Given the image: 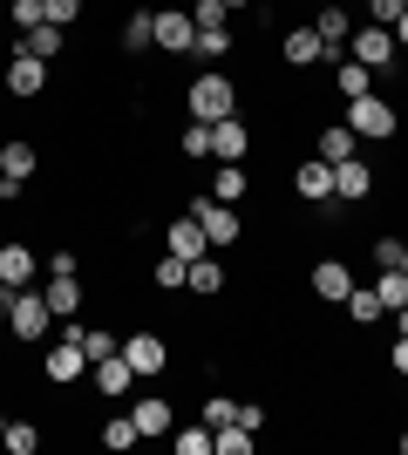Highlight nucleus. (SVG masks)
<instances>
[{
  "label": "nucleus",
  "instance_id": "obj_1",
  "mask_svg": "<svg viewBox=\"0 0 408 455\" xmlns=\"http://www.w3.org/2000/svg\"><path fill=\"white\" fill-rule=\"evenodd\" d=\"M184 102H191V123H225V116L238 109V82L218 76V68H204V76L184 89Z\"/></svg>",
  "mask_w": 408,
  "mask_h": 455
},
{
  "label": "nucleus",
  "instance_id": "obj_2",
  "mask_svg": "<svg viewBox=\"0 0 408 455\" xmlns=\"http://www.w3.org/2000/svg\"><path fill=\"white\" fill-rule=\"evenodd\" d=\"M340 123H348L354 136H368V143H388V136L402 130V116H395V102H388V95H354Z\"/></svg>",
  "mask_w": 408,
  "mask_h": 455
},
{
  "label": "nucleus",
  "instance_id": "obj_3",
  "mask_svg": "<svg viewBox=\"0 0 408 455\" xmlns=\"http://www.w3.org/2000/svg\"><path fill=\"white\" fill-rule=\"evenodd\" d=\"M7 333H14V340H48V333H55V306H48V292H41V285L14 292V313H7Z\"/></svg>",
  "mask_w": 408,
  "mask_h": 455
},
{
  "label": "nucleus",
  "instance_id": "obj_4",
  "mask_svg": "<svg viewBox=\"0 0 408 455\" xmlns=\"http://www.w3.org/2000/svg\"><path fill=\"white\" fill-rule=\"evenodd\" d=\"M150 48H164V55H191V48H197L191 7H150Z\"/></svg>",
  "mask_w": 408,
  "mask_h": 455
},
{
  "label": "nucleus",
  "instance_id": "obj_5",
  "mask_svg": "<svg viewBox=\"0 0 408 455\" xmlns=\"http://www.w3.org/2000/svg\"><path fill=\"white\" fill-rule=\"evenodd\" d=\"M123 361L136 367V380H150V374H164V367H171V347L143 326V333H130V340H123Z\"/></svg>",
  "mask_w": 408,
  "mask_h": 455
},
{
  "label": "nucleus",
  "instance_id": "obj_6",
  "mask_svg": "<svg viewBox=\"0 0 408 455\" xmlns=\"http://www.w3.org/2000/svg\"><path fill=\"white\" fill-rule=\"evenodd\" d=\"M191 218L204 225V238H212V245H238V238H245V225H238V211H232V204H218V197H212V204L197 197V204H191Z\"/></svg>",
  "mask_w": 408,
  "mask_h": 455
},
{
  "label": "nucleus",
  "instance_id": "obj_7",
  "mask_svg": "<svg viewBox=\"0 0 408 455\" xmlns=\"http://www.w3.org/2000/svg\"><path fill=\"white\" fill-rule=\"evenodd\" d=\"M41 374L55 380V387H76V380H89V354H82L76 340H55V347H48V361H41Z\"/></svg>",
  "mask_w": 408,
  "mask_h": 455
},
{
  "label": "nucleus",
  "instance_id": "obj_8",
  "mask_svg": "<svg viewBox=\"0 0 408 455\" xmlns=\"http://www.w3.org/2000/svg\"><path fill=\"white\" fill-rule=\"evenodd\" d=\"M348 55L361 61V68H388V61H395V35H388V28H374V20H368V28H354Z\"/></svg>",
  "mask_w": 408,
  "mask_h": 455
},
{
  "label": "nucleus",
  "instance_id": "obj_9",
  "mask_svg": "<svg viewBox=\"0 0 408 455\" xmlns=\"http://www.w3.org/2000/svg\"><path fill=\"white\" fill-rule=\"evenodd\" d=\"M41 89H48V61H41V55H28V48H20V55L7 61V95H20V102H35Z\"/></svg>",
  "mask_w": 408,
  "mask_h": 455
},
{
  "label": "nucleus",
  "instance_id": "obj_10",
  "mask_svg": "<svg viewBox=\"0 0 408 455\" xmlns=\"http://www.w3.org/2000/svg\"><path fill=\"white\" fill-rule=\"evenodd\" d=\"M361 197H374V171L361 164V156L333 164V204H361Z\"/></svg>",
  "mask_w": 408,
  "mask_h": 455
},
{
  "label": "nucleus",
  "instance_id": "obj_11",
  "mask_svg": "<svg viewBox=\"0 0 408 455\" xmlns=\"http://www.w3.org/2000/svg\"><path fill=\"white\" fill-rule=\"evenodd\" d=\"M245 150H252V130H245L238 116L212 123V164H245Z\"/></svg>",
  "mask_w": 408,
  "mask_h": 455
},
{
  "label": "nucleus",
  "instance_id": "obj_12",
  "mask_svg": "<svg viewBox=\"0 0 408 455\" xmlns=\"http://www.w3.org/2000/svg\"><path fill=\"white\" fill-rule=\"evenodd\" d=\"M292 190H300L307 204H333V164L327 156H307V164L292 171Z\"/></svg>",
  "mask_w": 408,
  "mask_h": 455
},
{
  "label": "nucleus",
  "instance_id": "obj_13",
  "mask_svg": "<svg viewBox=\"0 0 408 455\" xmlns=\"http://www.w3.org/2000/svg\"><path fill=\"white\" fill-rule=\"evenodd\" d=\"M279 55H286V68H320V61H327V41H320V28H292V35L279 41Z\"/></svg>",
  "mask_w": 408,
  "mask_h": 455
},
{
  "label": "nucleus",
  "instance_id": "obj_14",
  "mask_svg": "<svg viewBox=\"0 0 408 455\" xmlns=\"http://www.w3.org/2000/svg\"><path fill=\"white\" fill-rule=\"evenodd\" d=\"M164 251H177V259L191 266V259H204V251H212V238H204V225H197V218H171V231H164Z\"/></svg>",
  "mask_w": 408,
  "mask_h": 455
},
{
  "label": "nucleus",
  "instance_id": "obj_15",
  "mask_svg": "<svg viewBox=\"0 0 408 455\" xmlns=\"http://www.w3.org/2000/svg\"><path fill=\"white\" fill-rule=\"evenodd\" d=\"M89 380H96V395L123 401V395H130V387H136V367L123 361V347H116V354H109V361H96V374H89Z\"/></svg>",
  "mask_w": 408,
  "mask_h": 455
},
{
  "label": "nucleus",
  "instance_id": "obj_16",
  "mask_svg": "<svg viewBox=\"0 0 408 455\" xmlns=\"http://www.w3.org/2000/svg\"><path fill=\"white\" fill-rule=\"evenodd\" d=\"M354 292V272L340 266V259H320V266H313V299H327V306H340Z\"/></svg>",
  "mask_w": 408,
  "mask_h": 455
},
{
  "label": "nucleus",
  "instance_id": "obj_17",
  "mask_svg": "<svg viewBox=\"0 0 408 455\" xmlns=\"http://www.w3.org/2000/svg\"><path fill=\"white\" fill-rule=\"evenodd\" d=\"M35 279H41L35 251H28V245H0V285H14V292H28Z\"/></svg>",
  "mask_w": 408,
  "mask_h": 455
},
{
  "label": "nucleus",
  "instance_id": "obj_18",
  "mask_svg": "<svg viewBox=\"0 0 408 455\" xmlns=\"http://www.w3.org/2000/svg\"><path fill=\"white\" fill-rule=\"evenodd\" d=\"M130 421H136V435H171V428H177V415H171V401H164V395H143L130 408Z\"/></svg>",
  "mask_w": 408,
  "mask_h": 455
},
{
  "label": "nucleus",
  "instance_id": "obj_19",
  "mask_svg": "<svg viewBox=\"0 0 408 455\" xmlns=\"http://www.w3.org/2000/svg\"><path fill=\"white\" fill-rule=\"evenodd\" d=\"M48 306H55V320H76L82 313V272H48Z\"/></svg>",
  "mask_w": 408,
  "mask_h": 455
},
{
  "label": "nucleus",
  "instance_id": "obj_20",
  "mask_svg": "<svg viewBox=\"0 0 408 455\" xmlns=\"http://www.w3.org/2000/svg\"><path fill=\"white\" fill-rule=\"evenodd\" d=\"M35 171H41V150L28 143V136H14V143H0V177H20V184H28Z\"/></svg>",
  "mask_w": 408,
  "mask_h": 455
},
{
  "label": "nucleus",
  "instance_id": "obj_21",
  "mask_svg": "<svg viewBox=\"0 0 408 455\" xmlns=\"http://www.w3.org/2000/svg\"><path fill=\"white\" fill-rule=\"evenodd\" d=\"M313 28H320V41H327V55H340V48L354 41V20H348V7H340V0H333V7H320V20H313Z\"/></svg>",
  "mask_w": 408,
  "mask_h": 455
},
{
  "label": "nucleus",
  "instance_id": "obj_22",
  "mask_svg": "<svg viewBox=\"0 0 408 455\" xmlns=\"http://www.w3.org/2000/svg\"><path fill=\"white\" fill-rule=\"evenodd\" d=\"M340 306H348V320H354V326H381V320H388V306H381V292H374V285H354Z\"/></svg>",
  "mask_w": 408,
  "mask_h": 455
},
{
  "label": "nucleus",
  "instance_id": "obj_23",
  "mask_svg": "<svg viewBox=\"0 0 408 455\" xmlns=\"http://www.w3.org/2000/svg\"><path fill=\"white\" fill-rule=\"evenodd\" d=\"M354 143H361V136H354L348 123H327V130H320V143H313V156H327V164H348Z\"/></svg>",
  "mask_w": 408,
  "mask_h": 455
},
{
  "label": "nucleus",
  "instance_id": "obj_24",
  "mask_svg": "<svg viewBox=\"0 0 408 455\" xmlns=\"http://www.w3.org/2000/svg\"><path fill=\"white\" fill-rule=\"evenodd\" d=\"M184 292H197V299H212V292H225V266H218L212 251H204V259H191V279H184Z\"/></svg>",
  "mask_w": 408,
  "mask_h": 455
},
{
  "label": "nucleus",
  "instance_id": "obj_25",
  "mask_svg": "<svg viewBox=\"0 0 408 455\" xmlns=\"http://www.w3.org/2000/svg\"><path fill=\"white\" fill-rule=\"evenodd\" d=\"M0 442H7V455H41V428H35V421L0 415Z\"/></svg>",
  "mask_w": 408,
  "mask_h": 455
},
{
  "label": "nucleus",
  "instance_id": "obj_26",
  "mask_svg": "<svg viewBox=\"0 0 408 455\" xmlns=\"http://www.w3.org/2000/svg\"><path fill=\"white\" fill-rule=\"evenodd\" d=\"M368 76H374V68H361V61H340V68H333V89H340V102H354V95H374L368 89Z\"/></svg>",
  "mask_w": 408,
  "mask_h": 455
},
{
  "label": "nucleus",
  "instance_id": "obj_27",
  "mask_svg": "<svg viewBox=\"0 0 408 455\" xmlns=\"http://www.w3.org/2000/svg\"><path fill=\"white\" fill-rule=\"evenodd\" d=\"M184 279H191V266H184L177 251H164V259L150 266V285H156V292H184Z\"/></svg>",
  "mask_w": 408,
  "mask_h": 455
},
{
  "label": "nucleus",
  "instance_id": "obj_28",
  "mask_svg": "<svg viewBox=\"0 0 408 455\" xmlns=\"http://www.w3.org/2000/svg\"><path fill=\"white\" fill-rule=\"evenodd\" d=\"M96 442H102L109 455H123V449H136L143 435H136V421H130V415H116V421H102V428H96Z\"/></svg>",
  "mask_w": 408,
  "mask_h": 455
},
{
  "label": "nucleus",
  "instance_id": "obj_29",
  "mask_svg": "<svg viewBox=\"0 0 408 455\" xmlns=\"http://www.w3.org/2000/svg\"><path fill=\"white\" fill-rule=\"evenodd\" d=\"M245 184H252V177L238 171V164H218V177H212V197H218V204H238V197H245Z\"/></svg>",
  "mask_w": 408,
  "mask_h": 455
},
{
  "label": "nucleus",
  "instance_id": "obj_30",
  "mask_svg": "<svg viewBox=\"0 0 408 455\" xmlns=\"http://www.w3.org/2000/svg\"><path fill=\"white\" fill-rule=\"evenodd\" d=\"M374 292H381V306H388V313H402V306H408V272L388 266L381 279H374Z\"/></svg>",
  "mask_w": 408,
  "mask_h": 455
},
{
  "label": "nucleus",
  "instance_id": "obj_31",
  "mask_svg": "<svg viewBox=\"0 0 408 455\" xmlns=\"http://www.w3.org/2000/svg\"><path fill=\"white\" fill-rule=\"evenodd\" d=\"M116 333H109V326H82V354H89V367H96V361H109V354H116Z\"/></svg>",
  "mask_w": 408,
  "mask_h": 455
},
{
  "label": "nucleus",
  "instance_id": "obj_32",
  "mask_svg": "<svg viewBox=\"0 0 408 455\" xmlns=\"http://www.w3.org/2000/svg\"><path fill=\"white\" fill-rule=\"evenodd\" d=\"M177 150L191 156V164H212V123H191V130L177 136Z\"/></svg>",
  "mask_w": 408,
  "mask_h": 455
},
{
  "label": "nucleus",
  "instance_id": "obj_33",
  "mask_svg": "<svg viewBox=\"0 0 408 455\" xmlns=\"http://www.w3.org/2000/svg\"><path fill=\"white\" fill-rule=\"evenodd\" d=\"M61 41H68V28H55V20H41L35 35H28V55H41V61H48V55H61Z\"/></svg>",
  "mask_w": 408,
  "mask_h": 455
},
{
  "label": "nucleus",
  "instance_id": "obj_34",
  "mask_svg": "<svg viewBox=\"0 0 408 455\" xmlns=\"http://www.w3.org/2000/svg\"><path fill=\"white\" fill-rule=\"evenodd\" d=\"M191 55H204V61L232 55V28H197V48H191Z\"/></svg>",
  "mask_w": 408,
  "mask_h": 455
},
{
  "label": "nucleus",
  "instance_id": "obj_35",
  "mask_svg": "<svg viewBox=\"0 0 408 455\" xmlns=\"http://www.w3.org/2000/svg\"><path fill=\"white\" fill-rule=\"evenodd\" d=\"M150 48V14H130L123 20V55H143Z\"/></svg>",
  "mask_w": 408,
  "mask_h": 455
},
{
  "label": "nucleus",
  "instance_id": "obj_36",
  "mask_svg": "<svg viewBox=\"0 0 408 455\" xmlns=\"http://www.w3.org/2000/svg\"><path fill=\"white\" fill-rule=\"evenodd\" d=\"M191 20L197 28H232V7L225 0H191Z\"/></svg>",
  "mask_w": 408,
  "mask_h": 455
},
{
  "label": "nucleus",
  "instance_id": "obj_37",
  "mask_svg": "<svg viewBox=\"0 0 408 455\" xmlns=\"http://www.w3.org/2000/svg\"><path fill=\"white\" fill-rule=\"evenodd\" d=\"M7 20H14L20 35H35V28H41L48 14H41V0H14V7H7Z\"/></svg>",
  "mask_w": 408,
  "mask_h": 455
},
{
  "label": "nucleus",
  "instance_id": "obj_38",
  "mask_svg": "<svg viewBox=\"0 0 408 455\" xmlns=\"http://www.w3.org/2000/svg\"><path fill=\"white\" fill-rule=\"evenodd\" d=\"M41 14L55 20V28H76V20H82V0H41Z\"/></svg>",
  "mask_w": 408,
  "mask_h": 455
},
{
  "label": "nucleus",
  "instance_id": "obj_39",
  "mask_svg": "<svg viewBox=\"0 0 408 455\" xmlns=\"http://www.w3.org/2000/svg\"><path fill=\"white\" fill-rule=\"evenodd\" d=\"M177 455H212V435H204V421H197V428H177Z\"/></svg>",
  "mask_w": 408,
  "mask_h": 455
},
{
  "label": "nucleus",
  "instance_id": "obj_40",
  "mask_svg": "<svg viewBox=\"0 0 408 455\" xmlns=\"http://www.w3.org/2000/svg\"><path fill=\"white\" fill-rule=\"evenodd\" d=\"M225 421H238V401L212 395V401H204V428H225Z\"/></svg>",
  "mask_w": 408,
  "mask_h": 455
},
{
  "label": "nucleus",
  "instance_id": "obj_41",
  "mask_svg": "<svg viewBox=\"0 0 408 455\" xmlns=\"http://www.w3.org/2000/svg\"><path fill=\"white\" fill-rule=\"evenodd\" d=\"M402 7H408V0H368V20H374V28H395Z\"/></svg>",
  "mask_w": 408,
  "mask_h": 455
},
{
  "label": "nucleus",
  "instance_id": "obj_42",
  "mask_svg": "<svg viewBox=\"0 0 408 455\" xmlns=\"http://www.w3.org/2000/svg\"><path fill=\"white\" fill-rule=\"evenodd\" d=\"M374 266H381V272L402 266V238H374Z\"/></svg>",
  "mask_w": 408,
  "mask_h": 455
},
{
  "label": "nucleus",
  "instance_id": "obj_43",
  "mask_svg": "<svg viewBox=\"0 0 408 455\" xmlns=\"http://www.w3.org/2000/svg\"><path fill=\"white\" fill-rule=\"evenodd\" d=\"M388 367H395V374L408 380V333H395V354H388Z\"/></svg>",
  "mask_w": 408,
  "mask_h": 455
},
{
  "label": "nucleus",
  "instance_id": "obj_44",
  "mask_svg": "<svg viewBox=\"0 0 408 455\" xmlns=\"http://www.w3.org/2000/svg\"><path fill=\"white\" fill-rule=\"evenodd\" d=\"M388 35H395V55H408V7H402V20H395Z\"/></svg>",
  "mask_w": 408,
  "mask_h": 455
},
{
  "label": "nucleus",
  "instance_id": "obj_45",
  "mask_svg": "<svg viewBox=\"0 0 408 455\" xmlns=\"http://www.w3.org/2000/svg\"><path fill=\"white\" fill-rule=\"evenodd\" d=\"M20 190H28V184H20V177H0V204H14Z\"/></svg>",
  "mask_w": 408,
  "mask_h": 455
},
{
  "label": "nucleus",
  "instance_id": "obj_46",
  "mask_svg": "<svg viewBox=\"0 0 408 455\" xmlns=\"http://www.w3.org/2000/svg\"><path fill=\"white\" fill-rule=\"evenodd\" d=\"M388 320H395V333H408V306H402V313H388Z\"/></svg>",
  "mask_w": 408,
  "mask_h": 455
},
{
  "label": "nucleus",
  "instance_id": "obj_47",
  "mask_svg": "<svg viewBox=\"0 0 408 455\" xmlns=\"http://www.w3.org/2000/svg\"><path fill=\"white\" fill-rule=\"evenodd\" d=\"M225 7H232V14H245V7H259V0H225Z\"/></svg>",
  "mask_w": 408,
  "mask_h": 455
},
{
  "label": "nucleus",
  "instance_id": "obj_48",
  "mask_svg": "<svg viewBox=\"0 0 408 455\" xmlns=\"http://www.w3.org/2000/svg\"><path fill=\"white\" fill-rule=\"evenodd\" d=\"M402 455H408V428H402Z\"/></svg>",
  "mask_w": 408,
  "mask_h": 455
},
{
  "label": "nucleus",
  "instance_id": "obj_49",
  "mask_svg": "<svg viewBox=\"0 0 408 455\" xmlns=\"http://www.w3.org/2000/svg\"><path fill=\"white\" fill-rule=\"evenodd\" d=\"M402 272H408V245H402Z\"/></svg>",
  "mask_w": 408,
  "mask_h": 455
},
{
  "label": "nucleus",
  "instance_id": "obj_50",
  "mask_svg": "<svg viewBox=\"0 0 408 455\" xmlns=\"http://www.w3.org/2000/svg\"><path fill=\"white\" fill-rule=\"evenodd\" d=\"M320 7H333V0H320Z\"/></svg>",
  "mask_w": 408,
  "mask_h": 455
}]
</instances>
